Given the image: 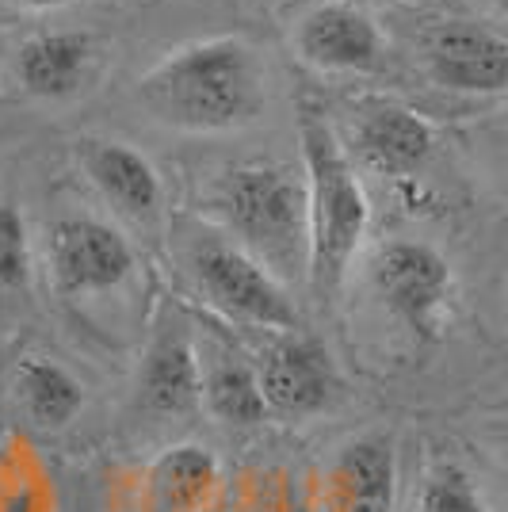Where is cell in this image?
Returning a JSON list of instances; mask_svg holds the SVG:
<instances>
[{
  "instance_id": "cell-6",
  "label": "cell",
  "mask_w": 508,
  "mask_h": 512,
  "mask_svg": "<svg viewBox=\"0 0 508 512\" xmlns=\"http://www.w3.org/2000/svg\"><path fill=\"white\" fill-rule=\"evenodd\" d=\"M138 272L130 237L96 214H62L46 230V276L69 302L104 299L123 291Z\"/></svg>"
},
{
  "instance_id": "cell-22",
  "label": "cell",
  "mask_w": 508,
  "mask_h": 512,
  "mask_svg": "<svg viewBox=\"0 0 508 512\" xmlns=\"http://www.w3.org/2000/svg\"><path fill=\"white\" fill-rule=\"evenodd\" d=\"M493 8H497V12H501V8H505V0H493Z\"/></svg>"
},
{
  "instance_id": "cell-14",
  "label": "cell",
  "mask_w": 508,
  "mask_h": 512,
  "mask_svg": "<svg viewBox=\"0 0 508 512\" xmlns=\"http://www.w3.org/2000/svg\"><path fill=\"white\" fill-rule=\"evenodd\" d=\"M199 409H207L218 425L249 432L268 421V409L260 398L253 360L222 337H199Z\"/></svg>"
},
{
  "instance_id": "cell-12",
  "label": "cell",
  "mask_w": 508,
  "mask_h": 512,
  "mask_svg": "<svg viewBox=\"0 0 508 512\" xmlns=\"http://www.w3.org/2000/svg\"><path fill=\"white\" fill-rule=\"evenodd\" d=\"M253 367L268 417L302 421L321 413L337 394V371L329 352L295 333H283V341L268 344Z\"/></svg>"
},
{
  "instance_id": "cell-20",
  "label": "cell",
  "mask_w": 508,
  "mask_h": 512,
  "mask_svg": "<svg viewBox=\"0 0 508 512\" xmlns=\"http://www.w3.org/2000/svg\"><path fill=\"white\" fill-rule=\"evenodd\" d=\"M253 512H314L298 493H291L287 486L283 490H272V493H264L260 497V505H256Z\"/></svg>"
},
{
  "instance_id": "cell-19",
  "label": "cell",
  "mask_w": 508,
  "mask_h": 512,
  "mask_svg": "<svg viewBox=\"0 0 508 512\" xmlns=\"http://www.w3.org/2000/svg\"><path fill=\"white\" fill-rule=\"evenodd\" d=\"M35 276L31 230L20 203L0 199V295H23Z\"/></svg>"
},
{
  "instance_id": "cell-7",
  "label": "cell",
  "mask_w": 508,
  "mask_h": 512,
  "mask_svg": "<svg viewBox=\"0 0 508 512\" xmlns=\"http://www.w3.org/2000/svg\"><path fill=\"white\" fill-rule=\"evenodd\" d=\"M73 161L88 188L100 195L107 211L146 237L165 234V180L157 165L142 150H134L123 138L107 134H81L73 142Z\"/></svg>"
},
{
  "instance_id": "cell-5",
  "label": "cell",
  "mask_w": 508,
  "mask_h": 512,
  "mask_svg": "<svg viewBox=\"0 0 508 512\" xmlns=\"http://www.w3.org/2000/svg\"><path fill=\"white\" fill-rule=\"evenodd\" d=\"M371 291L390 310V318L402 321L417 341H440L451 310V260L436 245L417 237L382 241L367 260Z\"/></svg>"
},
{
  "instance_id": "cell-3",
  "label": "cell",
  "mask_w": 508,
  "mask_h": 512,
  "mask_svg": "<svg viewBox=\"0 0 508 512\" xmlns=\"http://www.w3.org/2000/svg\"><path fill=\"white\" fill-rule=\"evenodd\" d=\"M199 214L279 283L306 279V192L295 169L279 161L230 165L207 184Z\"/></svg>"
},
{
  "instance_id": "cell-17",
  "label": "cell",
  "mask_w": 508,
  "mask_h": 512,
  "mask_svg": "<svg viewBox=\"0 0 508 512\" xmlns=\"http://www.w3.org/2000/svg\"><path fill=\"white\" fill-rule=\"evenodd\" d=\"M12 394H16V406L27 417V425H35L39 432L69 428L88 402L85 383L62 360L43 356V352H31L16 363Z\"/></svg>"
},
{
  "instance_id": "cell-11",
  "label": "cell",
  "mask_w": 508,
  "mask_h": 512,
  "mask_svg": "<svg viewBox=\"0 0 508 512\" xmlns=\"http://www.w3.org/2000/svg\"><path fill=\"white\" fill-rule=\"evenodd\" d=\"M436 150V130L413 107L394 100H367L352 115V138L344 153L367 172L386 180H405L428 165Z\"/></svg>"
},
{
  "instance_id": "cell-10",
  "label": "cell",
  "mask_w": 508,
  "mask_h": 512,
  "mask_svg": "<svg viewBox=\"0 0 508 512\" xmlns=\"http://www.w3.org/2000/svg\"><path fill=\"white\" fill-rule=\"evenodd\" d=\"M432 81L463 96H501L508 85V43L489 23L447 20L424 35Z\"/></svg>"
},
{
  "instance_id": "cell-9",
  "label": "cell",
  "mask_w": 508,
  "mask_h": 512,
  "mask_svg": "<svg viewBox=\"0 0 508 512\" xmlns=\"http://www.w3.org/2000/svg\"><path fill=\"white\" fill-rule=\"evenodd\" d=\"M138 406L153 417H191L199 409L195 329L172 306H161L149 329L142 367H138Z\"/></svg>"
},
{
  "instance_id": "cell-13",
  "label": "cell",
  "mask_w": 508,
  "mask_h": 512,
  "mask_svg": "<svg viewBox=\"0 0 508 512\" xmlns=\"http://www.w3.org/2000/svg\"><path fill=\"white\" fill-rule=\"evenodd\" d=\"M398 459L386 436H360L325 463L314 512H394Z\"/></svg>"
},
{
  "instance_id": "cell-15",
  "label": "cell",
  "mask_w": 508,
  "mask_h": 512,
  "mask_svg": "<svg viewBox=\"0 0 508 512\" xmlns=\"http://www.w3.org/2000/svg\"><path fill=\"white\" fill-rule=\"evenodd\" d=\"M153 512H211L222 493V463L203 444H172L146 474Z\"/></svg>"
},
{
  "instance_id": "cell-18",
  "label": "cell",
  "mask_w": 508,
  "mask_h": 512,
  "mask_svg": "<svg viewBox=\"0 0 508 512\" xmlns=\"http://www.w3.org/2000/svg\"><path fill=\"white\" fill-rule=\"evenodd\" d=\"M413 512H489L482 486L455 459H436L424 470Z\"/></svg>"
},
{
  "instance_id": "cell-1",
  "label": "cell",
  "mask_w": 508,
  "mask_h": 512,
  "mask_svg": "<svg viewBox=\"0 0 508 512\" xmlns=\"http://www.w3.org/2000/svg\"><path fill=\"white\" fill-rule=\"evenodd\" d=\"M134 100L157 127L176 134H237L268 107V69L249 39L211 35L149 65L134 81Z\"/></svg>"
},
{
  "instance_id": "cell-23",
  "label": "cell",
  "mask_w": 508,
  "mask_h": 512,
  "mask_svg": "<svg viewBox=\"0 0 508 512\" xmlns=\"http://www.w3.org/2000/svg\"><path fill=\"white\" fill-rule=\"evenodd\" d=\"M386 4H394V0H386Z\"/></svg>"
},
{
  "instance_id": "cell-21",
  "label": "cell",
  "mask_w": 508,
  "mask_h": 512,
  "mask_svg": "<svg viewBox=\"0 0 508 512\" xmlns=\"http://www.w3.org/2000/svg\"><path fill=\"white\" fill-rule=\"evenodd\" d=\"M20 4H27V8H58L65 0H20Z\"/></svg>"
},
{
  "instance_id": "cell-8",
  "label": "cell",
  "mask_w": 508,
  "mask_h": 512,
  "mask_svg": "<svg viewBox=\"0 0 508 512\" xmlns=\"http://www.w3.org/2000/svg\"><path fill=\"white\" fill-rule=\"evenodd\" d=\"M298 62L329 77H363L382 65L379 23L352 0H325L295 23Z\"/></svg>"
},
{
  "instance_id": "cell-4",
  "label": "cell",
  "mask_w": 508,
  "mask_h": 512,
  "mask_svg": "<svg viewBox=\"0 0 508 512\" xmlns=\"http://www.w3.org/2000/svg\"><path fill=\"white\" fill-rule=\"evenodd\" d=\"M180 260L195 295L218 318L264 329V333H295L302 325L287 287L218 230L191 234L180 249Z\"/></svg>"
},
{
  "instance_id": "cell-16",
  "label": "cell",
  "mask_w": 508,
  "mask_h": 512,
  "mask_svg": "<svg viewBox=\"0 0 508 512\" xmlns=\"http://www.w3.org/2000/svg\"><path fill=\"white\" fill-rule=\"evenodd\" d=\"M92 39L85 31H39L16 50V81L35 100H65L85 85Z\"/></svg>"
},
{
  "instance_id": "cell-2",
  "label": "cell",
  "mask_w": 508,
  "mask_h": 512,
  "mask_svg": "<svg viewBox=\"0 0 508 512\" xmlns=\"http://www.w3.org/2000/svg\"><path fill=\"white\" fill-rule=\"evenodd\" d=\"M302 192H306V283L318 299H333L371 226V199L356 161L344 153L325 115L302 104Z\"/></svg>"
}]
</instances>
